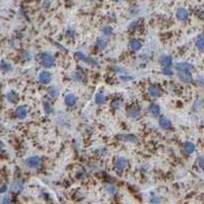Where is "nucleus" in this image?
<instances>
[{"instance_id": "1", "label": "nucleus", "mask_w": 204, "mask_h": 204, "mask_svg": "<svg viewBox=\"0 0 204 204\" xmlns=\"http://www.w3.org/2000/svg\"><path fill=\"white\" fill-rule=\"evenodd\" d=\"M39 62L42 68L51 69L55 65V58L49 52H42L39 54Z\"/></svg>"}, {"instance_id": "2", "label": "nucleus", "mask_w": 204, "mask_h": 204, "mask_svg": "<svg viewBox=\"0 0 204 204\" xmlns=\"http://www.w3.org/2000/svg\"><path fill=\"white\" fill-rule=\"evenodd\" d=\"M74 56H75L76 59L78 60H80L82 62H85V64H87L89 65H92V66H97L98 65V62L95 60L94 58H91L87 56L86 54H84L83 52H81V51H78L75 54H74Z\"/></svg>"}, {"instance_id": "3", "label": "nucleus", "mask_w": 204, "mask_h": 204, "mask_svg": "<svg viewBox=\"0 0 204 204\" xmlns=\"http://www.w3.org/2000/svg\"><path fill=\"white\" fill-rule=\"evenodd\" d=\"M41 162H42V160L39 156H31L26 159L25 164L29 168H38L41 165Z\"/></svg>"}, {"instance_id": "4", "label": "nucleus", "mask_w": 204, "mask_h": 204, "mask_svg": "<svg viewBox=\"0 0 204 204\" xmlns=\"http://www.w3.org/2000/svg\"><path fill=\"white\" fill-rule=\"evenodd\" d=\"M147 92H148V94H149V96H151V97H153V98L160 97L161 94H162L161 88L159 87L157 84L150 85V86L148 87V89H147Z\"/></svg>"}, {"instance_id": "5", "label": "nucleus", "mask_w": 204, "mask_h": 204, "mask_svg": "<svg viewBox=\"0 0 204 204\" xmlns=\"http://www.w3.org/2000/svg\"><path fill=\"white\" fill-rule=\"evenodd\" d=\"M177 76L179 78V80L185 84H192L194 82L193 76L190 72H178Z\"/></svg>"}, {"instance_id": "6", "label": "nucleus", "mask_w": 204, "mask_h": 204, "mask_svg": "<svg viewBox=\"0 0 204 204\" xmlns=\"http://www.w3.org/2000/svg\"><path fill=\"white\" fill-rule=\"evenodd\" d=\"M38 81L42 85H48L52 81V76L48 70H42L38 76Z\"/></svg>"}, {"instance_id": "7", "label": "nucleus", "mask_w": 204, "mask_h": 204, "mask_svg": "<svg viewBox=\"0 0 204 204\" xmlns=\"http://www.w3.org/2000/svg\"><path fill=\"white\" fill-rule=\"evenodd\" d=\"M116 139L121 142H127V143H136L138 141L137 136L134 134H118L116 136Z\"/></svg>"}, {"instance_id": "8", "label": "nucleus", "mask_w": 204, "mask_h": 204, "mask_svg": "<svg viewBox=\"0 0 204 204\" xmlns=\"http://www.w3.org/2000/svg\"><path fill=\"white\" fill-rule=\"evenodd\" d=\"M114 166L117 170L120 172H124L128 168L129 166V162L125 157H117L116 160H114Z\"/></svg>"}, {"instance_id": "9", "label": "nucleus", "mask_w": 204, "mask_h": 204, "mask_svg": "<svg viewBox=\"0 0 204 204\" xmlns=\"http://www.w3.org/2000/svg\"><path fill=\"white\" fill-rule=\"evenodd\" d=\"M175 69L178 70V72H190L194 69V66L193 64H189V62L186 61H182V62H177L175 64Z\"/></svg>"}, {"instance_id": "10", "label": "nucleus", "mask_w": 204, "mask_h": 204, "mask_svg": "<svg viewBox=\"0 0 204 204\" xmlns=\"http://www.w3.org/2000/svg\"><path fill=\"white\" fill-rule=\"evenodd\" d=\"M158 62L162 68H170L173 65V57L168 54L161 55L158 59Z\"/></svg>"}, {"instance_id": "11", "label": "nucleus", "mask_w": 204, "mask_h": 204, "mask_svg": "<svg viewBox=\"0 0 204 204\" xmlns=\"http://www.w3.org/2000/svg\"><path fill=\"white\" fill-rule=\"evenodd\" d=\"M158 125H159V128L162 129L163 131H168V130L172 129V127H173L172 121H170L169 118L166 117V116H161L160 118H159Z\"/></svg>"}, {"instance_id": "12", "label": "nucleus", "mask_w": 204, "mask_h": 204, "mask_svg": "<svg viewBox=\"0 0 204 204\" xmlns=\"http://www.w3.org/2000/svg\"><path fill=\"white\" fill-rule=\"evenodd\" d=\"M64 104L68 107H75L78 104V98L72 93L66 94L64 97Z\"/></svg>"}, {"instance_id": "13", "label": "nucleus", "mask_w": 204, "mask_h": 204, "mask_svg": "<svg viewBox=\"0 0 204 204\" xmlns=\"http://www.w3.org/2000/svg\"><path fill=\"white\" fill-rule=\"evenodd\" d=\"M129 47L130 49L134 52H137V51H140L143 47V43L142 41L139 39H132L129 43Z\"/></svg>"}, {"instance_id": "14", "label": "nucleus", "mask_w": 204, "mask_h": 204, "mask_svg": "<svg viewBox=\"0 0 204 204\" xmlns=\"http://www.w3.org/2000/svg\"><path fill=\"white\" fill-rule=\"evenodd\" d=\"M107 44H108V40H107V37L105 36H100L96 40V47H97L98 50H104L107 47Z\"/></svg>"}, {"instance_id": "15", "label": "nucleus", "mask_w": 204, "mask_h": 204, "mask_svg": "<svg viewBox=\"0 0 204 204\" xmlns=\"http://www.w3.org/2000/svg\"><path fill=\"white\" fill-rule=\"evenodd\" d=\"M14 114H16V116L17 118H20V120H24V118L27 117L28 116V109L26 106H18L17 107L16 111H14Z\"/></svg>"}, {"instance_id": "16", "label": "nucleus", "mask_w": 204, "mask_h": 204, "mask_svg": "<svg viewBox=\"0 0 204 204\" xmlns=\"http://www.w3.org/2000/svg\"><path fill=\"white\" fill-rule=\"evenodd\" d=\"M140 114H141V111L138 107L133 106V107H130V108L127 110V116L130 118H134L135 120V118H138L140 116Z\"/></svg>"}, {"instance_id": "17", "label": "nucleus", "mask_w": 204, "mask_h": 204, "mask_svg": "<svg viewBox=\"0 0 204 204\" xmlns=\"http://www.w3.org/2000/svg\"><path fill=\"white\" fill-rule=\"evenodd\" d=\"M148 111H149V113L153 117H157L160 114V106L156 104V103H153V104L149 105V107H148Z\"/></svg>"}, {"instance_id": "18", "label": "nucleus", "mask_w": 204, "mask_h": 204, "mask_svg": "<svg viewBox=\"0 0 204 204\" xmlns=\"http://www.w3.org/2000/svg\"><path fill=\"white\" fill-rule=\"evenodd\" d=\"M176 17L179 21H186L189 17V12L187 9L185 8H179L176 12Z\"/></svg>"}, {"instance_id": "19", "label": "nucleus", "mask_w": 204, "mask_h": 204, "mask_svg": "<svg viewBox=\"0 0 204 204\" xmlns=\"http://www.w3.org/2000/svg\"><path fill=\"white\" fill-rule=\"evenodd\" d=\"M6 99L8 100L10 103H17L20 100V95H18L16 91H9L6 94Z\"/></svg>"}, {"instance_id": "20", "label": "nucleus", "mask_w": 204, "mask_h": 204, "mask_svg": "<svg viewBox=\"0 0 204 204\" xmlns=\"http://www.w3.org/2000/svg\"><path fill=\"white\" fill-rule=\"evenodd\" d=\"M183 150H184L185 153H187V154L194 153V151H195V145H194V143L190 142V141H188V142H185V143L183 144Z\"/></svg>"}, {"instance_id": "21", "label": "nucleus", "mask_w": 204, "mask_h": 204, "mask_svg": "<svg viewBox=\"0 0 204 204\" xmlns=\"http://www.w3.org/2000/svg\"><path fill=\"white\" fill-rule=\"evenodd\" d=\"M195 47L198 50L203 51L204 50V35H199L195 39Z\"/></svg>"}, {"instance_id": "22", "label": "nucleus", "mask_w": 204, "mask_h": 204, "mask_svg": "<svg viewBox=\"0 0 204 204\" xmlns=\"http://www.w3.org/2000/svg\"><path fill=\"white\" fill-rule=\"evenodd\" d=\"M94 101L95 103L97 105H102V104H104L105 101H106V97H105V95L102 93V92H99V93H97L95 95V97H94Z\"/></svg>"}, {"instance_id": "23", "label": "nucleus", "mask_w": 204, "mask_h": 204, "mask_svg": "<svg viewBox=\"0 0 204 204\" xmlns=\"http://www.w3.org/2000/svg\"><path fill=\"white\" fill-rule=\"evenodd\" d=\"M47 94H48V96H49V98H50L51 100L56 99L57 96H58V90H57V88L54 87V86L49 87V88H48V90H47Z\"/></svg>"}, {"instance_id": "24", "label": "nucleus", "mask_w": 204, "mask_h": 204, "mask_svg": "<svg viewBox=\"0 0 204 204\" xmlns=\"http://www.w3.org/2000/svg\"><path fill=\"white\" fill-rule=\"evenodd\" d=\"M0 69L4 73H8V72H12V65L9 64L8 61L6 60H2L0 62Z\"/></svg>"}, {"instance_id": "25", "label": "nucleus", "mask_w": 204, "mask_h": 204, "mask_svg": "<svg viewBox=\"0 0 204 204\" xmlns=\"http://www.w3.org/2000/svg\"><path fill=\"white\" fill-rule=\"evenodd\" d=\"M23 187H24L23 182H21V180H17L16 182H13L12 189L13 192H21V190H23Z\"/></svg>"}, {"instance_id": "26", "label": "nucleus", "mask_w": 204, "mask_h": 204, "mask_svg": "<svg viewBox=\"0 0 204 204\" xmlns=\"http://www.w3.org/2000/svg\"><path fill=\"white\" fill-rule=\"evenodd\" d=\"M101 32H102L103 36H105V37H109V36L112 35L113 30H112V28L110 27V26L106 25V26H104V27H102Z\"/></svg>"}, {"instance_id": "27", "label": "nucleus", "mask_w": 204, "mask_h": 204, "mask_svg": "<svg viewBox=\"0 0 204 204\" xmlns=\"http://www.w3.org/2000/svg\"><path fill=\"white\" fill-rule=\"evenodd\" d=\"M104 189H105V191L110 195H113V194H116V188L111 184H106L104 186Z\"/></svg>"}, {"instance_id": "28", "label": "nucleus", "mask_w": 204, "mask_h": 204, "mask_svg": "<svg viewBox=\"0 0 204 204\" xmlns=\"http://www.w3.org/2000/svg\"><path fill=\"white\" fill-rule=\"evenodd\" d=\"M43 109H44V111H45V113H46V114H50V113H52V111H53V109H52V105H51L50 103H49V102H47V101L43 102Z\"/></svg>"}, {"instance_id": "29", "label": "nucleus", "mask_w": 204, "mask_h": 204, "mask_svg": "<svg viewBox=\"0 0 204 204\" xmlns=\"http://www.w3.org/2000/svg\"><path fill=\"white\" fill-rule=\"evenodd\" d=\"M83 74L80 73V72H74L72 74V79L75 81V82H81L83 81Z\"/></svg>"}, {"instance_id": "30", "label": "nucleus", "mask_w": 204, "mask_h": 204, "mask_svg": "<svg viewBox=\"0 0 204 204\" xmlns=\"http://www.w3.org/2000/svg\"><path fill=\"white\" fill-rule=\"evenodd\" d=\"M161 73L163 76H166V77H172L173 76V74H175V72H173V69L172 68H162Z\"/></svg>"}, {"instance_id": "31", "label": "nucleus", "mask_w": 204, "mask_h": 204, "mask_svg": "<svg viewBox=\"0 0 204 204\" xmlns=\"http://www.w3.org/2000/svg\"><path fill=\"white\" fill-rule=\"evenodd\" d=\"M121 107V101L118 99H114L112 102H111V108L114 110H118Z\"/></svg>"}, {"instance_id": "32", "label": "nucleus", "mask_w": 204, "mask_h": 204, "mask_svg": "<svg viewBox=\"0 0 204 204\" xmlns=\"http://www.w3.org/2000/svg\"><path fill=\"white\" fill-rule=\"evenodd\" d=\"M21 58H23L24 60H30V59L32 58L31 52H30L29 50H24L23 52H21Z\"/></svg>"}, {"instance_id": "33", "label": "nucleus", "mask_w": 204, "mask_h": 204, "mask_svg": "<svg viewBox=\"0 0 204 204\" xmlns=\"http://www.w3.org/2000/svg\"><path fill=\"white\" fill-rule=\"evenodd\" d=\"M76 176H77L78 179H85V178L87 177V173H86V170L81 169V170H79V172L76 173Z\"/></svg>"}, {"instance_id": "34", "label": "nucleus", "mask_w": 204, "mask_h": 204, "mask_svg": "<svg viewBox=\"0 0 204 204\" xmlns=\"http://www.w3.org/2000/svg\"><path fill=\"white\" fill-rule=\"evenodd\" d=\"M195 82H196V84H197V86H198V87L204 89V78H202V77H198L197 79L195 80Z\"/></svg>"}, {"instance_id": "35", "label": "nucleus", "mask_w": 204, "mask_h": 204, "mask_svg": "<svg viewBox=\"0 0 204 204\" xmlns=\"http://www.w3.org/2000/svg\"><path fill=\"white\" fill-rule=\"evenodd\" d=\"M138 24H139V23H138L137 21H132V23L130 24V26H129V31H133V32H134L135 30L138 28V26H139Z\"/></svg>"}, {"instance_id": "36", "label": "nucleus", "mask_w": 204, "mask_h": 204, "mask_svg": "<svg viewBox=\"0 0 204 204\" xmlns=\"http://www.w3.org/2000/svg\"><path fill=\"white\" fill-rule=\"evenodd\" d=\"M161 201L160 197H158V196H152L151 199H150V203L151 204H159Z\"/></svg>"}, {"instance_id": "37", "label": "nucleus", "mask_w": 204, "mask_h": 204, "mask_svg": "<svg viewBox=\"0 0 204 204\" xmlns=\"http://www.w3.org/2000/svg\"><path fill=\"white\" fill-rule=\"evenodd\" d=\"M197 164L199 166V168L204 169V156H200L197 159Z\"/></svg>"}, {"instance_id": "38", "label": "nucleus", "mask_w": 204, "mask_h": 204, "mask_svg": "<svg viewBox=\"0 0 204 204\" xmlns=\"http://www.w3.org/2000/svg\"><path fill=\"white\" fill-rule=\"evenodd\" d=\"M201 103H202V101H201V100H200V99L195 100L194 104H193V109H194V110L199 109L200 107H201Z\"/></svg>"}, {"instance_id": "39", "label": "nucleus", "mask_w": 204, "mask_h": 204, "mask_svg": "<svg viewBox=\"0 0 204 204\" xmlns=\"http://www.w3.org/2000/svg\"><path fill=\"white\" fill-rule=\"evenodd\" d=\"M120 79L122 82H129V81H132L133 79H134V78H133V77H129L128 75H124V76H121Z\"/></svg>"}, {"instance_id": "40", "label": "nucleus", "mask_w": 204, "mask_h": 204, "mask_svg": "<svg viewBox=\"0 0 204 204\" xmlns=\"http://www.w3.org/2000/svg\"><path fill=\"white\" fill-rule=\"evenodd\" d=\"M65 36L66 37H73V36H75V31L72 29H68L66 30V32H65Z\"/></svg>"}, {"instance_id": "41", "label": "nucleus", "mask_w": 204, "mask_h": 204, "mask_svg": "<svg viewBox=\"0 0 204 204\" xmlns=\"http://www.w3.org/2000/svg\"><path fill=\"white\" fill-rule=\"evenodd\" d=\"M51 5V2L49 1V0H45L43 3H42V6H43V8H45V9H48L50 7Z\"/></svg>"}, {"instance_id": "42", "label": "nucleus", "mask_w": 204, "mask_h": 204, "mask_svg": "<svg viewBox=\"0 0 204 204\" xmlns=\"http://www.w3.org/2000/svg\"><path fill=\"white\" fill-rule=\"evenodd\" d=\"M112 69L116 73H126V69H121V66H112Z\"/></svg>"}, {"instance_id": "43", "label": "nucleus", "mask_w": 204, "mask_h": 204, "mask_svg": "<svg viewBox=\"0 0 204 204\" xmlns=\"http://www.w3.org/2000/svg\"><path fill=\"white\" fill-rule=\"evenodd\" d=\"M1 204H12V201H10V198L8 196H5V197L2 199Z\"/></svg>"}, {"instance_id": "44", "label": "nucleus", "mask_w": 204, "mask_h": 204, "mask_svg": "<svg viewBox=\"0 0 204 204\" xmlns=\"http://www.w3.org/2000/svg\"><path fill=\"white\" fill-rule=\"evenodd\" d=\"M140 59H141V60H147V59H149V57H148L147 55L143 54V55H141V56H140Z\"/></svg>"}, {"instance_id": "45", "label": "nucleus", "mask_w": 204, "mask_h": 204, "mask_svg": "<svg viewBox=\"0 0 204 204\" xmlns=\"http://www.w3.org/2000/svg\"><path fill=\"white\" fill-rule=\"evenodd\" d=\"M6 190H7V187L6 186H2L1 188H0V193H4Z\"/></svg>"}, {"instance_id": "46", "label": "nucleus", "mask_w": 204, "mask_h": 204, "mask_svg": "<svg viewBox=\"0 0 204 204\" xmlns=\"http://www.w3.org/2000/svg\"><path fill=\"white\" fill-rule=\"evenodd\" d=\"M2 149H3V143H2V142H0V152L2 151Z\"/></svg>"}, {"instance_id": "47", "label": "nucleus", "mask_w": 204, "mask_h": 204, "mask_svg": "<svg viewBox=\"0 0 204 204\" xmlns=\"http://www.w3.org/2000/svg\"><path fill=\"white\" fill-rule=\"evenodd\" d=\"M116 1H121V0H116Z\"/></svg>"}]
</instances>
